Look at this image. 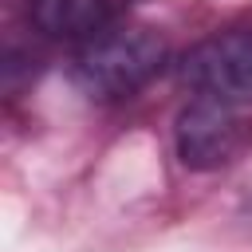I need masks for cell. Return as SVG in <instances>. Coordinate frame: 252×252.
<instances>
[{
    "label": "cell",
    "mask_w": 252,
    "mask_h": 252,
    "mask_svg": "<svg viewBox=\"0 0 252 252\" xmlns=\"http://www.w3.org/2000/svg\"><path fill=\"white\" fill-rule=\"evenodd\" d=\"M165 67V39L146 24H114L79 43L71 59L75 83L91 98H126Z\"/></svg>",
    "instance_id": "obj_1"
},
{
    "label": "cell",
    "mask_w": 252,
    "mask_h": 252,
    "mask_svg": "<svg viewBox=\"0 0 252 252\" xmlns=\"http://www.w3.org/2000/svg\"><path fill=\"white\" fill-rule=\"evenodd\" d=\"M181 83L201 98H217L228 106L252 102V28H228L181 59Z\"/></svg>",
    "instance_id": "obj_2"
},
{
    "label": "cell",
    "mask_w": 252,
    "mask_h": 252,
    "mask_svg": "<svg viewBox=\"0 0 252 252\" xmlns=\"http://www.w3.org/2000/svg\"><path fill=\"white\" fill-rule=\"evenodd\" d=\"M173 142H177L181 165L220 169V165L232 161V154L240 146V122H236L228 102L197 94L189 106H181V114L173 122Z\"/></svg>",
    "instance_id": "obj_3"
},
{
    "label": "cell",
    "mask_w": 252,
    "mask_h": 252,
    "mask_svg": "<svg viewBox=\"0 0 252 252\" xmlns=\"http://www.w3.org/2000/svg\"><path fill=\"white\" fill-rule=\"evenodd\" d=\"M130 0H32V24L51 39L87 43L122 24Z\"/></svg>",
    "instance_id": "obj_4"
}]
</instances>
